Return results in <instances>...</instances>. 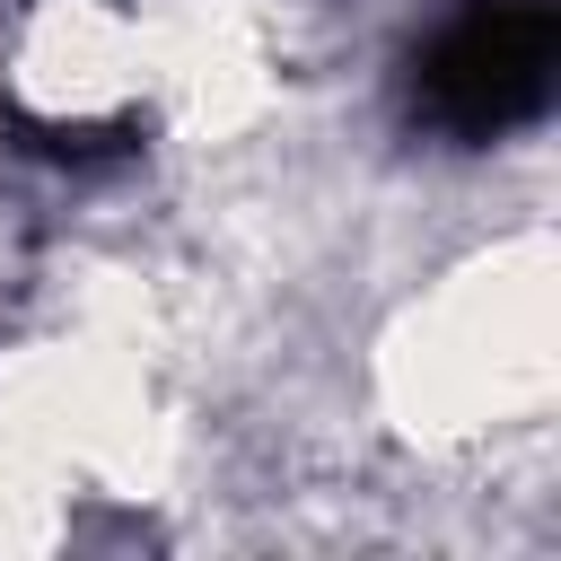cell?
<instances>
[{
    "label": "cell",
    "mask_w": 561,
    "mask_h": 561,
    "mask_svg": "<svg viewBox=\"0 0 561 561\" xmlns=\"http://www.w3.org/2000/svg\"><path fill=\"white\" fill-rule=\"evenodd\" d=\"M552 245L508 237L394 316V333L377 342V403L430 447L491 438L552 403Z\"/></svg>",
    "instance_id": "cell-1"
},
{
    "label": "cell",
    "mask_w": 561,
    "mask_h": 561,
    "mask_svg": "<svg viewBox=\"0 0 561 561\" xmlns=\"http://www.w3.org/2000/svg\"><path fill=\"white\" fill-rule=\"evenodd\" d=\"M9 79L26 105L44 114H114L123 96H140V26L114 18L105 0H44L18 26Z\"/></svg>",
    "instance_id": "cell-2"
}]
</instances>
